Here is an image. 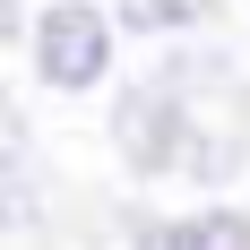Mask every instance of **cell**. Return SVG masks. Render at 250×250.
Returning a JSON list of instances; mask_svg holds the SVG:
<instances>
[{
    "label": "cell",
    "instance_id": "obj_1",
    "mask_svg": "<svg viewBox=\"0 0 250 250\" xmlns=\"http://www.w3.org/2000/svg\"><path fill=\"white\" fill-rule=\"evenodd\" d=\"M121 52H129V35H121V18H112V0H43L35 26H26V43H18V61H26V86H35V95H52V104H104L129 78Z\"/></svg>",
    "mask_w": 250,
    "mask_h": 250
},
{
    "label": "cell",
    "instance_id": "obj_2",
    "mask_svg": "<svg viewBox=\"0 0 250 250\" xmlns=\"http://www.w3.org/2000/svg\"><path fill=\"white\" fill-rule=\"evenodd\" d=\"M104 155L129 190H164L181 181V155H190V95L155 69H129L112 95H104Z\"/></svg>",
    "mask_w": 250,
    "mask_h": 250
},
{
    "label": "cell",
    "instance_id": "obj_3",
    "mask_svg": "<svg viewBox=\"0 0 250 250\" xmlns=\"http://www.w3.org/2000/svg\"><path fill=\"white\" fill-rule=\"evenodd\" d=\"M104 242L112 250H250V207L242 199L155 207L147 190H121L104 207Z\"/></svg>",
    "mask_w": 250,
    "mask_h": 250
},
{
    "label": "cell",
    "instance_id": "obj_4",
    "mask_svg": "<svg viewBox=\"0 0 250 250\" xmlns=\"http://www.w3.org/2000/svg\"><path fill=\"white\" fill-rule=\"evenodd\" d=\"M0 225L18 242H43L52 233V173H43V138H35V112L18 95L0 104Z\"/></svg>",
    "mask_w": 250,
    "mask_h": 250
},
{
    "label": "cell",
    "instance_id": "obj_5",
    "mask_svg": "<svg viewBox=\"0 0 250 250\" xmlns=\"http://www.w3.org/2000/svg\"><path fill=\"white\" fill-rule=\"evenodd\" d=\"M129 43L147 52H173V43H199V35H225V0H112Z\"/></svg>",
    "mask_w": 250,
    "mask_h": 250
},
{
    "label": "cell",
    "instance_id": "obj_6",
    "mask_svg": "<svg viewBox=\"0 0 250 250\" xmlns=\"http://www.w3.org/2000/svg\"><path fill=\"white\" fill-rule=\"evenodd\" d=\"M35 9H43V0H0V35H9V43H26V26H35Z\"/></svg>",
    "mask_w": 250,
    "mask_h": 250
},
{
    "label": "cell",
    "instance_id": "obj_7",
    "mask_svg": "<svg viewBox=\"0 0 250 250\" xmlns=\"http://www.w3.org/2000/svg\"><path fill=\"white\" fill-rule=\"evenodd\" d=\"M242 9H250V0H242Z\"/></svg>",
    "mask_w": 250,
    "mask_h": 250
}]
</instances>
